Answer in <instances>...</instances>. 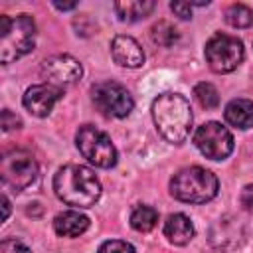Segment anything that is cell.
Masks as SVG:
<instances>
[{
  "label": "cell",
  "instance_id": "cb8c5ba5",
  "mask_svg": "<svg viewBox=\"0 0 253 253\" xmlns=\"http://www.w3.org/2000/svg\"><path fill=\"white\" fill-rule=\"evenodd\" d=\"M192 2H172L170 4V8H172V12L176 14V16H180L182 20H188V18H192Z\"/></svg>",
  "mask_w": 253,
  "mask_h": 253
},
{
  "label": "cell",
  "instance_id": "8fae6325",
  "mask_svg": "<svg viewBox=\"0 0 253 253\" xmlns=\"http://www.w3.org/2000/svg\"><path fill=\"white\" fill-rule=\"evenodd\" d=\"M63 97L61 87L49 85V83H40L32 85L24 93V107L34 115V117H47L53 109V105Z\"/></svg>",
  "mask_w": 253,
  "mask_h": 253
},
{
  "label": "cell",
  "instance_id": "5bb4252c",
  "mask_svg": "<svg viewBox=\"0 0 253 253\" xmlns=\"http://www.w3.org/2000/svg\"><path fill=\"white\" fill-rule=\"evenodd\" d=\"M194 223L184 213H170L164 221V235L174 245H186L194 237Z\"/></svg>",
  "mask_w": 253,
  "mask_h": 253
},
{
  "label": "cell",
  "instance_id": "484cf974",
  "mask_svg": "<svg viewBox=\"0 0 253 253\" xmlns=\"http://www.w3.org/2000/svg\"><path fill=\"white\" fill-rule=\"evenodd\" d=\"M2 208H4V215H2V219H8V213H10V202H8V198L2 194Z\"/></svg>",
  "mask_w": 253,
  "mask_h": 253
},
{
  "label": "cell",
  "instance_id": "7c38bea8",
  "mask_svg": "<svg viewBox=\"0 0 253 253\" xmlns=\"http://www.w3.org/2000/svg\"><path fill=\"white\" fill-rule=\"evenodd\" d=\"M111 55L121 67L136 69L144 63V51L140 43L130 36H115L111 42Z\"/></svg>",
  "mask_w": 253,
  "mask_h": 253
},
{
  "label": "cell",
  "instance_id": "d4e9b609",
  "mask_svg": "<svg viewBox=\"0 0 253 253\" xmlns=\"http://www.w3.org/2000/svg\"><path fill=\"white\" fill-rule=\"evenodd\" d=\"M239 200H241V206H243L247 211H253V184H249V186H245V188L241 190Z\"/></svg>",
  "mask_w": 253,
  "mask_h": 253
},
{
  "label": "cell",
  "instance_id": "8992f818",
  "mask_svg": "<svg viewBox=\"0 0 253 253\" xmlns=\"http://www.w3.org/2000/svg\"><path fill=\"white\" fill-rule=\"evenodd\" d=\"M0 176L6 186L16 192L26 190L38 176V164L34 156L22 148L6 150L0 158Z\"/></svg>",
  "mask_w": 253,
  "mask_h": 253
},
{
  "label": "cell",
  "instance_id": "3957f363",
  "mask_svg": "<svg viewBox=\"0 0 253 253\" xmlns=\"http://www.w3.org/2000/svg\"><path fill=\"white\" fill-rule=\"evenodd\" d=\"M36 45V24L32 16H0V61L4 65L30 53Z\"/></svg>",
  "mask_w": 253,
  "mask_h": 253
},
{
  "label": "cell",
  "instance_id": "6da1fadb",
  "mask_svg": "<svg viewBox=\"0 0 253 253\" xmlns=\"http://www.w3.org/2000/svg\"><path fill=\"white\" fill-rule=\"evenodd\" d=\"M53 192L67 206L91 208L101 198V182L91 168L81 164H67L55 172Z\"/></svg>",
  "mask_w": 253,
  "mask_h": 253
},
{
  "label": "cell",
  "instance_id": "9c48e42d",
  "mask_svg": "<svg viewBox=\"0 0 253 253\" xmlns=\"http://www.w3.org/2000/svg\"><path fill=\"white\" fill-rule=\"evenodd\" d=\"M194 144L196 148L210 160H223L233 150V136L231 132L215 121L204 123L194 132Z\"/></svg>",
  "mask_w": 253,
  "mask_h": 253
},
{
  "label": "cell",
  "instance_id": "e0dca14e",
  "mask_svg": "<svg viewBox=\"0 0 253 253\" xmlns=\"http://www.w3.org/2000/svg\"><path fill=\"white\" fill-rule=\"evenodd\" d=\"M158 223V211L152 206H136L130 213V225L134 231L146 233Z\"/></svg>",
  "mask_w": 253,
  "mask_h": 253
},
{
  "label": "cell",
  "instance_id": "7402d4cb",
  "mask_svg": "<svg viewBox=\"0 0 253 253\" xmlns=\"http://www.w3.org/2000/svg\"><path fill=\"white\" fill-rule=\"evenodd\" d=\"M0 253H32V249L18 239H4L0 243Z\"/></svg>",
  "mask_w": 253,
  "mask_h": 253
},
{
  "label": "cell",
  "instance_id": "4fadbf2b",
  "mask_svg": "<svg viewBox=\"0 0 253 253\" xmlns=\"http://www.w3.org/2000/svg\"><path fill=\"white\" fill-rule=\"evenodd\" d=\"M89 227V217L79 213L77 210L61 211L53 217V231L59 237H79Z\"/></svg>",
  "mask_w": 253,
  "mask_h": 253
},
{
  "label": "cell",
  "instance_id": "9a60e30c",
  "mask_svg": "<svg viewBox=\"0 0 253 253\" xmlns=\"http://www.w3.org/2000/svg\"><path fill=\"white\" fill-rule=\"evenodd\" d=\"M225 121L235 128H251L253 126V103L249 99H231L225 105Z\"/></svg>",
  "mask_w": 253,
  "mask_h": 253
},
{
  "label": "cell",
  "instance_id": "ba28073f",
  "mask_svg": "<svg viewBox=\"0 0 253 253\" xmlns=\"http://www.w3.org/2000/svg\"><path fill=\"white\" fill-rule=\"evenodd\" d=\"M91 99L105 117H115V119L128 117L134 107V101L128 89L117 81L95 83L91 87Z\"/></svg>",
  "mask_w": 253,
  "mask_h": 253
},
{
  "label": "cell",
  "instance_id": "603a6c76",
  "mask_svg": "<svg viewBox=\"0 0 253 253\" xmlns=\"http://www.w3.org/2000/svg\"><path fill=\"white\" fill-rule=\"evenodd\" d=\"M22 126V121H20V117H16L12 111H8V109H4L2 111V130H14V128H20Z\"/></svg>",
  "mask_w": 253,
  "mask_h": 253
},
{
  "label": "cell",
  "instance_id": "5b68a950",
  "mask_svg": "<svg viewBox=\"0 0 253 253\" xmlns=\"http://www.w3.org/2000/svg\"><path fill=\"white\" fill-rule=\"evenodd\" d=\"M75 144L83 158H87L91 164L97 168H113L117 164V148L111 142V138L95 128L93 125H83L79 126L75 134Z\"/></svg>",
  "mask_w": 253,
  "mask_h": 253
},
{
  "label": "cell",
  "instance_id": "277c9868",
  "mask_svg": "<svg viewBox=\"0 0 253 253\" xmlns=\"http://www.w3.org/2000/svg\"><path fill=\"white\" fill-rule=\"evenodd\" d=\"M219 182L213 172L202 166L178 170L170 180V194L186 204H206L217 196Z\"/></svg>",
  "mask_w": 253,
  "mask_h": 253
},
{
  "label": "cell",
  "instance_id": "30bf717a",
  "mask_svg": "<svg viewBox=\"0 0 253 253\" xmlns=\"http://www.w3.org/2000/svg\"><path fill=\"white\" fill-rule=\"evenodd\" d=\"M81 73H83L81 63L67 53L51 55L42 63V77L55 87H63L79 81Z\"/></svg>",
  "mask_w": 253,
  "mask_h": 253
},
{
  "label": "cell",
  "instance_id": "d6986e66",
  "mask_svg": "<svg viewBox=\"0 0 253 253\" xmlns=\"http://www.w3.org/2000/svg\"><path fill=\"white\" fill-rule=\"evenodd\" d=\"M150 38H152V42L158 43V45L172 47V45L176 43V40H178V32H176V28H174L170 22L160 20L158 24L152 26V30H150Z\"/></svg>",
  "mask_w": 253,
  "mask_h": 253
},
{
  "label": "cell",
  "instance_id": "ac0fdd59",
  "mask_svg": "<svg viewBox=\"0 0 253 253\" xmlns=\"http://www.w3.org/2000/svg\"><path fill=\"white\" fill-rule=\"evenodd\" d=\"M225 22L231 28H249L253 24V10L245 4H231L225 10Z\"/></svg>",
  "mask_w": 253,
  "mask_h": 253
},
{
  "label": "cell",
  "instance_id": "2e32d148",
  "mask_svg": "<svg viewBox=\"0 0 253 253\" xmlns=\"http://www.w3.org/2000/svg\"><path fill=\"white\" fill-rule=\"evenodd\" d=\"M152 0H125V2H115V12L121 22H136L146 18L154 10Z\"/></svg>",
  "mask_w": 253,
  "mask_h": 253
},
{
  "label": "cell",
  "instance_id": "44dd1931",
  "mask_svg": "<svg viewBox=\"0 0 253 253\" xmlns=\"http://www.w3.org/2000/svg\"><path fill=\"white\" fill-rule=\"evenodd\" d=\"M97 253H134V247L121 239H109V241L101 243Z\"/></svg>",
  "mask_w": 253,
  "mask_h": 253
},
{
  "label": "cell",
  "instance_id": "7a4b0ae2",
  "mask_svg": "<svg viewBox=\"0 0 253 253\" xmlns=\"http://www.w3.org/2000/svg\"><path fill=\"white\" fill-rule=\"evenodd\" d=\"M152 119L160 136L172 144L188 138L192 126V109L180 93H162L152 101Z\"/></svg>",
  "mask_w": 253,
  "mask_h": 253
},
{
  "label": "cell",
  "instance_id": "52a82bcc",
  "mask_svg": "<svg viewBox=\"0 0 253 253\" xmlns=\"http://www.w3.org/2000/svg\"><path fill=\"white\" fill-rule=\"evenodd\" d=\"M206 61L215 73H229L243 61V43L227 34H215L206 43Z\"/></svg>",
  "mask_w": 253,
  "mask_h": 253
},
{
  "label": "cell",
  "instance_id": "4316f807",
  "mask_svg": "<svg viewBox=\"0 0 253 253\" xmlns=\"http://www.w3.org/2000/svg\"><path fill=\"white\" fill-rule=\"evenodd\" d=\"M53 6H55L57 10H73L77 4H75V2H69V4H61V2H55Z\"/></svg>",
  "mask_w": 253,
  "mask_h": 253
},
{
  "label": "cell",
  "instance_id": "ffe728a7",
  "mask_svg": "<svg viewBox=\"0 0 253 253\" xmlns=\"http://www.w3.org/2000/svg\"><path fill=\"white\" fill-rule=\"evenodd\" d=\"M194 97L196 101L204 107V109H215L219 105V95H217V89L211 85V83H198L194 87Z\"/></svg>",
  "mask_w": 253,
  "mask_h": 253
}]
</instances>
